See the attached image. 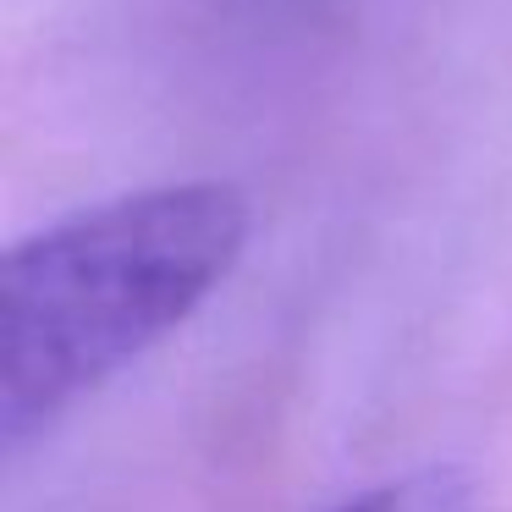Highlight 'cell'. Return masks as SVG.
<instances>
[{
  "instance_id": "obj_1",
  "label": "cell",
  "mask_w": 512,
  "mask_h": 512,
  "mask_svg": "<svg viewBox=\"0 0 512 512\" xmlns=\"http://www.w3.org/2000/svg\"><path fill=\"white\" fill-rule=\"evenodd\" d=\"M254 215L226 182H160L72 210L0 265V446L23 452L160 347L243 259Z\"/></svg>"
},
{
  "instance_id": "obj_2",
  "label": "cell",
  "mask_w": 512,
  "mask_h": 512,
  "mask_svg": "<svg viewBox=\"0 0 512 512\" xmlns=\"http://www.w3.org/2000/svg\"><path fill=\"white\" fill-rule=\"evenodd\" d=\"M331 512H474V485L457 463H424L336 501Z\"/></svg>"
}]
</instances>
